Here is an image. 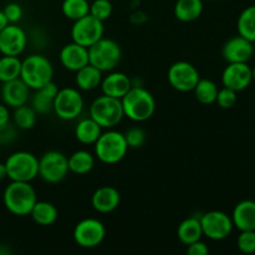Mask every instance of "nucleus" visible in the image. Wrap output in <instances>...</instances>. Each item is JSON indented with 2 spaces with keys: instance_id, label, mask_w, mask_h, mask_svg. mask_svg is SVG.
<instances>
[{
  "instance_id": "nucleus-1",
  "label": "nucleus",
  "mask_w": 255,
  "mask_h": 255,
  "mask_svg": "<svg viewBox=\"0 0 255 255\" xmlns=\"http://www.w3.org/2000/svg\"><path fill=\"white\" fill-rule=\"evenodd\" d=\"M125 117L134 122H144L153 116L156 100L143 86H133L121 99Z\"/></svg>"
},
{
  "instance_id": "nucleus-2",
  "label": "nucleus",
  "mask_w": 255,
  "mask_h": 255,
  "mask_svg": "<svg viewBox=\"0 0 255 255\" xmlns=\"http://www.w3.org/2000/svg\"><path fill=\"white\" fill-rule=\"evenodd\" d=\"M2 202L10 213L17 217H25L29 216L37 202V196L30 182L11 181L5 188Z\"/></svg>"
},
{
  "instance_id": "nucleus-3",
  "label": "nucleus",
  "mask_w": 255,
  "mask_h": 255,
  "mask_svg": "<svg viewBox=\"0 0 255 255\" xmlns=\"http://www.w3.org/2000/svg\"><path fill=\"white\" fill-rule=\"evenodd\" d=\"M95 156L105 164H116L126 157L128 151L125 134L114 128L102 131L101 136L95 142Z\"/></svg>"
},
{
  "instance_id": "nucleus-4",
  "label": "nucleus",
  "mask_w": 255,
  "mask_h": 255,
  "mask_svg": "<svg viewBox=\"0 0 255 255\" xmlns=\"http://www.w3.org/2000/svg\"><path fill=\"white\" fill-rule=\"evenodd\" d=\"M54 66L46 56L41 54H32L21 60L20 79L31 90H37L52 81Z\"/></svg>"
},
{
  "instance_id": "nucleus-5",
  "label": "nucleus",
  "mask_w": 255,
  "mask_h": 255,
  "mask_svg": "<svg viewBox=\"0 0 255 255\" xmlns=\"http://www.w3.org/2000/svg\"><path fill=\"white\" fill-rule=\"evenodd\" d=\"M89 116L95 120L102 129L114 128L125 117L121 100L106 95L99 96L92 101Z\"/></svg>"
},
{
  "instance_id": "nucleus-6",
  "label": "nucleus",
  "mask_w": 255,
  "mask_h": 255,
  "mask_svg": "<svg viewBox=\"0 0 255 255\" xmlns=\"http://www.w3.org/2000/svg\"><path fill=\"white\" fill-rule=\"evenodd\" d=\"M121 59V46L109 37H102L89 47V62L102 72H110L116 69Z\"/></svg>"
},
{
  "instance_id": "nucleus-7",
  "label": "nucleus",
  "mask_w": 255,
  "mask_h": 255,
  "mask_svg": "<svg viewBox=\"0 0 255 255\" xmlns=\"http://www.w3.org/2000/svg\"><path fill=\"white\" fill-rule=\"evenodd\" d=\"M7 178L16 182H31L39 176V159L27 151H17L5 161Z\"/></svg>"
},
{
  "instance_id": "nucleus-8",
  "label": "nucleus",
  "mask_w": 255,
  "mask_h": 255,
  "mask_svg": "<svg viewBox=\"0 0 255 255\" xmlns=\"http://www.w3.org/2000/svg\"><path fill=\"white\" fill-rule=\"evenodd\" d=\"M69 173L67 157L62 152L47 151L39 158V177L46 183H60Z\"/></svg>"
},
{
  "instance_id": "nucleus-9",
  "label": "nucleus",
  "mask_w": 255,
  "mask_h": 255,
  "mask_svg": "<svg viewBox=\"0 0 255 255\" xmlns=\"http://www.w3.org/2000/svg\"><path fill=\"white\" fill-rule=\"evenodd\" d=\"M84 97L79 89L64 87L60 89L54 99V110L59 119L64 121L76 120L84 111Z\"/></svg>"
},
{
  "instance_id": "nucleus-10",
  "label": "nucleus",
  "mask_w": 255,
  "mask_h": 255,
  "mask_svg": "<svg viewBox=\"0 0 255 255\" xmlns=\"http://www.w3.org/2000/svg\"><path fill=\"white\" fill-rule=\"evenodd\" d=\"M104 21L96 19L91 14H87L74 21L71 27V39L74 42L89 49L91 45L104 37Z\"/></svg>"
},
{
  "instance_id": "nucleus-11",
  "label": "nucleus",
  "mask_w": 255,
  "mask_h": 255,
  "mask_svg": "<svg viewBox=\"0 0 255 255\" xmlns=\"http://www.w3.org/2000/svg\"><path fill=\"white\" fill-rule=\"evenodd\" d=\"M72 236L77 246L85 249H92L105 241L106 228L99 219L85 218L76 224Z\"/></svg>"
},
{
  "instance_id": "nucleus-12",
  "label": "nucleus",
  "mask_w": 255,
  "mask_h": 255,
  "mask_svg": "<svg viewBox=\"0 0 255 255\" xmlns=\"http://www.w3.org/2000/svg\"><path fill=\"white\" fill-rule=\"evenodd\" d=\"M203 236L211 241H223L233 231L232 217L222 211H211L199 217Z\"/></svg>"
},
{
  "instance_id": "nucleus-13",
  "label": "nucleus",
  "mask_w": 255,
  "mask_h": 255,
  "mask_svg": "<svg viewBox=\"0 0 255 255\" xmlns=\"http://www.w3.org/2000/svg\"><path fill=\"white\" fill-rule=\"evenodd\" d=\"M167 79L174 90L179 92H189L193 91L201 76L197 67L191 62L177 61L169 66Z\"/></svg>"
},
{
  "instance_id": "nucleus-14",
  "label": "nucleus",
  "mask_w": 255,
  "mask_h": 255,
  "mask_svg": "<svg viewBox=\"0 0 255 255\" xmlns=\"http://www.w3.org/2000/svg\"><path fill=\"white\" fill-rule=\"evenodd\" d=\"M27 44V35L16 24H7L0 31V54L6 56H19Z\"/></svg>"
},
{
  "instance_id": "nucleus-15",
  "label": "nucleus",
  "mask_w": 255,
  "mask_h": 255,
  "mask_svg": "<svg viewBox=\"0 0 255 255\" xmlns=\"http://www.w3.org/2000/svg\"><path fill=\"white\" fill-rule=\"evenodd\" d=\"M253 81L252 67L247 62H232L223 70L222 84L224 87L239 92L246 90Z\"/></svg>"
},
{
  "instance_id": "nucleus-16",
  "label": "nucleus",
  "mask_w": 255,
  "mask_h": 255,
  "mask_svg": "<svg viewBox=\"0 0 255 255\" xmlns=\"http://www.w3.org/2000/svg\"><path fill=\"white\" fill-rule=\"evenodd\" d=\"M254 54L253 42L246 37L233 36L227 40L222 49V56L228 64L232 62H248Z\"/></svg>"
},
{
  "instance_id": "nucleus-17",
  "label": "nucleus",
  "mask_w": 255,
  "mask_h": 255,
  "mask_svg": "<svg viewBox=\"0 0 255 255\" xmlns=\"http://www.w3.org/2000/svg\"><path fill=\"white\" fill-rule=\"evenodd\" d=\"M30 91H31V89L20 77L11 80V81L2 82L1 90H0L2 104L6 105L7 107H11V109H16L22 105H26L31 97Z\"/></svg>"
},
{
  "instance_id": "nucleus-18",
  "label": "nucleus",
  "mask_w": 255,
  "mask_h": 255,
  "mask_svg": "<svg viewBox=\"0 0 255 255\" xmlns=\"http://www.w3.org/2000/svg\"><path fill=\"white\" fill-rule=\"evenodd\" d=\"M59 59L64 69L76 72L89 62V49L77 42H69L60 50Z\"/></svg>"
},
{
  "instance_id": "nucleus-19",
  "label": "nucleus",
  "mask_w": 255,
  "mask_h": 255,
  "mask_svg": "<svg viewBox=\"0 0 255 255\" xmlns=\"http://www.w3.org/2000/svg\"><path fill=\"white\" fill-rule=\"evenodd\" d=\"M121 203V194L115 187L102 186L94 192L91 206L97 213L107 214L116 211Z\"/></svg>"
},
{
  "instance_id": "nucleus-20",
  "label": "nucleus",
  "mask_w": 255,
  "mask_h": 255,
  "mask_svg": "<svg viewBox=\"0 0 255 255\" xmlns=\"http://www.w3.org/2000/svg\"><path fill=\"white\" fill-rule=\"evenodd\" d=\"M100 86H101L104 95L121 100L129 91V89L133 86V82L129 79V76H127L124 72L112 70L107 76L102 77Z\"/></svg>"
},
{
  "instance_id": "nucleus-21",
  "label": "nucleus",
  "mask_w": 255,
  "mask_h": 255,
  "mask_svg": "<svg viewBox=\"0 0 255 255\" xmlns=\"http://www.w3.org/2000/svg\"><path fill=\"white\" fill-rule=\"evenodd\" d=\"M232 222L238 231H255V202L242 201L234 207Z\"/></svg>"
},
{
  "instance_id": "nucleus-22",
  "label": "nucleus",
  "mask_w": 255,
  "mask_h": 255,
  "mask_svg": "<svg viewBox=\"0 0 255 255\" xmlns=\"http://www.w3.org/2000/svg\"><path fill=\"white\" fill-rule=\"evenodd\" d=\"M102 133V127L91 117H85L77 122L75 127V137L81 144H95Z\"/></svg>"
},
{
  "instance_id": "nucleus-23",
  "label": "nucleus",
  "mask_w": 255,
  "mask_h": 255,
  "mask_svg": "<svg viewBox=\"0 0 255 255\" xmlns=\"http://www.w3.org/2000/svg\"><path fill=\"white\" fill-rule=\"evenodd\" d=\"M177 237H178L179 242L184 246H189L194 242L201 241L202 237H203L201 219L197 218V217H189V218L182 221L177 228Z\"/></svg>"
},
{
  "instance_id": "nucleus-24",
  "label": "nucleus",
  "mask_w": 255,
  "mask_h": 255,
  "mask_svg": "<svg viewBox=\"0 0 255 255\" xmlns=\"http://www.w3.org/2000/svg\"><path fill=\"white\" fill-rule=\"evenodd\" d=\"M173 12L176 19L179 21H194L203 12V0H177Z\"/></svg>"
},
{
  "instance_id": "nucleus-25",
  "label": "nucleus",
  "mask_w": 255,
  "mask_h": 255,
  "mask_svg": "<svg viewBox=\"0 0 255 255\" xmlns=\"http://www.w3.org/2000/svg\"><path fill=\"white\" fill-rule=\"evenodd\" d=\"M75 81H76L77 89L81 91H94L101 85L102 71L92 66L91 64H87L86 66L76 71Z\"/></svg>"
},
{
  "instance_id": "nucleus-26",
  "label": "nucleus",
  "mask_w": 255,
  "mask_h": 255,
  "mask_svg": "<svg viewBox=\"0 0 255 255\" xmlns=\"http://www.w3.org/2000/svg\"><path fill=\"white\" fill-rule=\"evenodd\" d=\"M32 221L41 227L52 226L57 221L59 211L52 203L46 201H37L29 214Z\"/></svg>"
},
{
  "instance_id": "nucleus-27",
  "label": "nucleus",
  "mask_w": 255,
  "mask_h": 255,
  "mask_svg": "<svg viewBox=\"0 0 255 255\" xmlns=\"http://www.w3.org/2000/svg\"><path fill=\"white\" fill-rule=\"evenodd\" d=\"M69 169L77 176H84L90 173L95 167V156L89 151L79 149L67 157Z\"/></svg>"
},
{
  "instance_id": "nucleus-28",
  "label": "nucleus",
  "mask_w": 255,
  "mask_h": 255,
  "mask_svg": "<svg viewBox=\"0 0 255 255\" xmlns=\"http://www.w3.org/2000/svg\"><path fill=\"white\" fill-rule=\"evenodd\" d=\"M237 29L241 36L252 42L255 41V5L246 7L241 12L237 21Z\"/></svg>"
},
{
  "instance_id": "nucleus-29",
  "label": "nucleus",
  "mask_w": 255,
  "mask_h": 255,
  "mask_svg": "<svg viewBox=\"0 0 255 255\" xmlns=\"http://www.w3.org/2000/svg\"><path fill=\"white\" fill-rule=\"evenodd\" d=\"M21 71V60L19 56H6L2 55L0 57V82H7L20 77Z\"/></svg>"
},
{
  "instance_id": "nucleus-30",
  "label": "nucleus",
  "mask_w": 255,
  "mask_h": 255,
  "mask_svg": "<svg viewBox=\"0 0 255 255\" xmlns=\"http://www.w3.org/2000/svg\"><path fill=\"white\" fill-rule=\"evenodd\" d=\"M218 87L216 82L209 79H199L198 84L194 87V96L201 104L212 105L216 102L218 95Z\"/></svg>"
},
{
  "instance_id": "nucleus-31",
  "label": "nucleus",
  "mask_w": 255,
  "mask_h": 255,
  "mask_svg": "<svg viewBox=\"0 0 255 255\" xmlns=\"http://www.w3.org/2000/svg\"><path fill=\"white\" fill-rule=\"evenodd\" d=\"M61 11L66 19L75 21L90 14V1L89 0H64L61 4Z\"/></svg>"
},
{
  "instance_id": "nucleus-32",
  "label": "nucleus",
  "mask_w": 255,
  "mask_h": 255,
  "mask_svg": "<svg viewBox=\"0 0 255 255\" xmlns=\"http://www.w3.org/2000/svg\"><path fill=\"white\" fill-rule=\"evenodd\" d=\"M12 120H14V124L15 126H17V128L31 129L36 125L37 114L31 106H27L26 104L14 109Z\"/></svg>"
},
{
  "instance_id": "nucleus-33",
  "label": "nucleus",
  "mask_w": 255,
  "mask_h": 255,
  "mask_svg": "<svg viewBox=\"0 0 255 255\" xmlns=\"http://www.w3.org/2000/svg\"><path fill=\"white\" fill-rule=\"evenodd\" d=\"M30 100H31V107L37 115L50 114L54 110V100L50 99L40 90H35L34 95L30 97Z\"/></svg>"
},
{
  "instance_id": "nucleus-34",
  "label": "nucleus",
  "mask_w": 255,
  "mask_h": 255,
  "mask_svg": "<svg viewBox=\"0 0 255 255\" xmlns=\"http://www.w3.org/2000/svg\"><path fill=\"white\" fill-rule=\"evenodd\" d=\"M114 11V5L110 0H94L90 2V14L96 19L105 21L109 19Z\"/></svg>"
},
{
  "instance_id": "nucleus-35",
  "label": "nucleus",
  "mask_w": 255,
  "mask_h": 255,
  "mask_svg": "<svg viewBox=\"0 0 255 255\" xmlns=\"http://www.w3.org/2000/svg\"><path fill=\"white\" fill-rule=\"evenodd\" d=\"M124 134L127 144H128V148H139L146 142V132L138 126L129 127Z\"/></svg>"
},
{
  "instance_id": "nucleus-36",
  "label": "nucleus",
  "mask_w": 255,
  "mask_h": 255,
  "mask_svg": "<svg viewBox=\"0 0 255 255\" xmlns=\"http://www.w3.org/2000/svg\"><path fill=\"white\" fill-rule=\"evenodd\" d=\"M237 247L244 254L255 253V231H243L237 238Z\"/></svg>"
},
{
  "instance_id": "nucleus-37",
  "label": "nucleus",
  "mask_w": 255,
  "mask_h": 255,
  "mask_svg": "<svg viewBox=\"0 0 255 255\" xmlns=\"http://www.w3.org/2000/svg\"><path fill=\"white\" fill-rule=\"evenodd\" d=\"M216 102L218 104V106L221 107V109H232L237 102V91L228 89V87H223V89L218 90Z\"/></svg>"
},
{
  "instance_id": "nucleus-38",
  "label": "nucleus",
  "mask_w": 255,
  "mask_h": 255,
  "mask_svg": "<svg viewBox=\"0 0 255 255\" xmlns=\"http://www.w3.org/2000/svg\"><path fill=\"white\" fill-rule=\"evenodd\" d=\"M5 16H6L9 24H16L21 20L22 14H24V10H22L21 5L17 4V2H9L4 6L2 9Z\"/></svg>"
},
{
  "instance_id": "nucleus-39",
  "label": "nucleus",
  "mask_w": 255,
  "mask_h": 255,
  "mask_svg": "<svg viewBox=\"0 0 255 255\" xmlns=\"http://www.w3.org/2000/svg\"><path fill=\"white\" fill-rule=\"evenodd\" d=\"M209 253V248L202 241H197L194 243L187 246V254L188 255H207Z\"/></svg>"
},
{
  "instance_id": "nucleus-40",
  "label": "nucleus",
  "mask_w": 255,
  "mask_h": 255,
  "mask_svg": "<svg viewBox=\"0 0 255 255\" xmlns=\"http://www.w3.org/2000/svg\"><path fill=\"white\" fill-rule=\"evenodd\" d=\"M15 137H16V132L14 127H11V125L6 124L5 126L0 127V143L11 142Z\"/></svg>"
},
{
  "instance_id": "nucleus-41",
  "label": "nucleus",
  "mask_w": 255,
  "mask_h": 255,
  "mask_svg": "<svg viewBox=\"0 0 255 255\" xmlns=\"http://www.w3.org/2000/svg\"><path fill=\"white\" fill-rule=\"evenodd\" d=\"M10 122V111L9 107L5 104H0V127L5 126Z\"/></svg>"
},
{
  "instance_id": "nucleus-42",
  "label": "nucleus",
  "mask_w": 255,
  "mask_h": 255,
  "mask_svg": "<svg viewBox=\"0 0 255 255\" xmlns=\"http://www.w3.org/2000/svg\"><path fill=\"white\" fill-rule=\"evenodd\" d=\"M7 24H9V21H7V19H6V16H5L4 11H2V10H0V31H1V30L4 29V27L6 26Z\"/></svg>"
},
{
  "instance_id": "nucleus-43",
  "label": "nucleus",
  "mask_w": 255,
  "mask_h": 255,
  "mask_svg": "<svg viewBox=\"0 0 255 255\" xmlns=\"http://www.w3.org/2000/svg\"><path fill=\"white\" fill-rule=\"evenodd\" d=\"M7 178V172H6V166L4 163H0V181Z\"/></svg>"
},
{
  "instance_id": "nucleus-44",
  "label": "nucleus",
  "mask_w": 255,
  "mask_h": 255,
  "mask_svg": "<svg viewBox=\"0 0 255 255\" xmlns=\"http://www.w3.org/2000/svg\"><path fill=\"white\" fill-rule=\"evenodd\" d=\"M252 75H253V81H255V67L252 69Z\"/></svg>"
},
{
  "instance_id": "nucleus-45",
  "label": "nucleus",
  "mask_w": 255,
  "mask_h": 255,
  "mask_svg": "<svg viewBox=\"0 0 255 255\" xmlns=\"http://www.w3.org/2000/svg\"><path fill=\"white\" fill-rule=\"evenodd\" d=\"M203 1H217V0H203Z\"/></svg>"
}]
</instances>
